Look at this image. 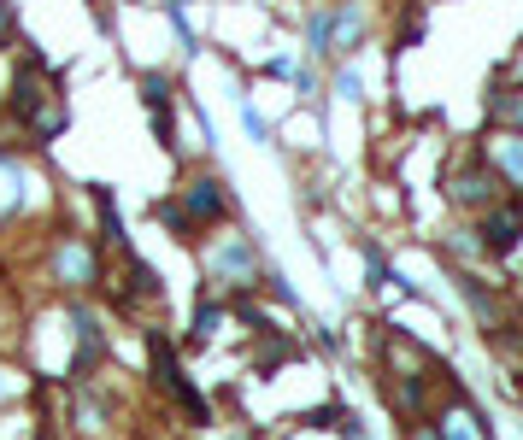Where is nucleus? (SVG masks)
Returning a JSON list of instances; mask_svg holds the SVG:
<instances>
[{
    "mask_svg": "<svg viewBox=\"0 0 523 440\" xmlns=\"http://www.w3.org/2000/svg\"><path fill=\"white\" fill-rule=\"evenodd\" d=\"M523 235V206H500L494 200L488 211H482V253H512Z\"/></svg>",
    "mask_w": 523,
    "mask_h": 440,
    "instance_id": "obj_1",
    "label": "nucleus"
},
{
    "mask_svg": "<svg viewBox=\"0 0 523 440\" xmlns=\"http://www.w3.org/2000/svg\"><path fill=\"white\" fill-rule=\"evenodd\" d=\"M453 200H459V206H470V211H488L494 200H500V176H494V171H465V176H453Z\"/></svg>",
    "mask_w": 523,
    "mask_h": 440,
    "instance_id": "obj_2",
    "label": "nucleus"
},
{
    "mask_svg": "<svg viewBox=\"0 0 523 440\" xmlns=\"http://www.w3.org/2000/svg\"><path fill=\"white\" fill-rule=\"evenodd\" d=\"M488 159H494L488 171L500 176V182H512V188H523V135H494Z\"/></svg>",
    "mask_w": 523,
    "mask_h": 440,
    "instance_id": "obj_3",
    "label": "nucleus"
},
{
    "mask_svg": "<svg viewBox=\"0 0 523 440\" xmlns=\"http://www.w3.org/2000/svg\"><path fill=\"white\" fill-rule=\"evenodd\" d=\"M218 276H230V282H253V253H247L242 241H230L218 253Z\"/></svg>",
    "mask_w": 523,
    "mask_h": 440,
    "instance_id": "obj_4",
    "label": "nucleus"
},
{
    "mask_svg": "<svg viewBox=\"0 0 523 440\" xmlns=\"http://www.w3.org/2000/svg\"><path fill=\"white\" fill-rule=\"evenodd\" d=\"M189 211H194V218H218V211H223L218 182H194V188H189Z\"/></svg>",
    "mask_w": 523,
    "mask_h": 440,
    "instance_id": "obj_5",
    "label": "nucleus"
},
{
    "mask_svg": "<svg viewBox=\"0 0 523 440\" xmlns=\"http://www.w3.org/2000/svg\"><path fill=\"white\" fill-rule=\"evenodd\" d=\"M18 188H24L18 165H12V159H0V218H6V211L18 206Z\"/></svg>",
    "mask_w": 523,
    "mask_h": 440,
    "instance_id": "obj_6",
    "label": "nucleus"
},
{
    "mask_svg": "<svg viewBox=\"0 0 523 440\" xmlns=\"http://www.w3.org/2000/svg\"><path fill=\"white\" fill-rule=\"evenodd\" d=\"M470 423H477L470 411H453V417H441V429H435V435H441V440H482Z\"/></svg>",
    "mask_w": 523,
    "mask_h": 440,
    "instance_id": "obj_7",
    "label": "nucleus"
},
{
    "mask_svg": "<svg viewBox=\"0 0 523 440\" xmlns=\"http://www.w3.org/2000/svg\"><path fill=\"white\" fill-rule=\"evenodd\" d=\"M306 42H312V54H330V12H312V24H306Z\"/></svg>",
    "mask_w": 523,
    "mask_h": 440,
    "instance_id": "obj_8",
    "label": "nucleus"
},
{
    "mask_svg": "<svg viewBox=\"0 0 523 440\" xmlns=\"http://www.w3.org/2000/svg\"><path fill=\"white\" fill-rule=\"evenodd\" d=\"M59 270H65L71 282H83V276H89V259H83L77 247H71V253H59Z\"/></svg>",
    "mask_w": 523,
    "mask_h": 440,
    "instance_id": "obj_9",
    "label": "nucleus"
},
{
    "mask_svg": "<svg viewBox=\"0 0 523 440\" xmlns=\"http://www.w3.org/2000/svg\"><path fill=\"white\" fill-rule=\"evenodd\" d=\"M242 123H247V135H253V142H265V118H259L253 106H242Z\"/></svg>",
    "mask_w": 523,
    "mask_h": 440,
    "instance_id": "obj_10",
    "label": "nucleus"
},
{
    "mask_svg": "<svg viewBox=\"0 0 523 440\" xmlns=\"http://www.w3.org/2000/svg\"><path fill=\"white\" fill-rule=\"evenodd\" d=\"M335 88H341L347 100H359V88H365V83H359V71H341V77H335Z\"/></svg>",
    "mask_w": 523,
    "mask_h": 440,
    "instance_id": "obj_11",
    "label": "nucleus"
},
{
    "mask_svg": "<svg viewBox=\"0 0 523 440\" xmlns=\"http://www.w3.org/2000/svg\"><path fill=\"white\" fill-rule=\"evenodd\" d=\"M0 30H12V6H6V0H0Z\"/></svg>",
    "mask_w": 523,
    "mask_h": 440,
    "instance_id": "obj_12",
    "label": "nucleus"
},
{
    "mask_svg": "<svg viewBox=\"0 0 523 440\" xmlns=\"http://www.w3.org/2000/svg\"><path fill=\"white\" fill-rule=\"evenodd\" d=\"M412 440H441V435H435V429H418V435H412Z\"/></svg>",
    "mask_w": 523,
    "mask_h": 440,
    "instance_id": "obj_13",
    "label": "nucleus"
},
{
    "mask_svg": "<svg viewBox=\"0 0 523 440\" xmlns=\"http://www.w3.org/2000/svg\"><path fill=\"white\" fill-rule=\"evenodd\" d=\"M512 112H518V123H523V94H518V100H512Z\"/></svg>",
    "mask_w": 523,
    "mask_h": 440,
    "instance_id": "obj_14",
    "label": "nucleus"
},
{
    "mask_svg": "<svg viewBox=\"0 0 523 440\" xmlns=\"http://www.w3.org/2000/svg\"><path fill=\"white\" fill-rule=\"evenodd\" d=\"M518 77H523V47H518Z\"/></svg>",
    "mask_w": 523,
    "mask_h": 440,
    "instance_id": "obj_15",
    "label": "nucleus"
},
{
    "mask_svg": "<svg viewBox=\"0 0 523 440\" xmlns=\"http://www.w3.org/2000/svg\"><path fill=\"white\" fill-rule=\"evenodd\" d=\"M0 399H6V376H0Z\"/></svg>",
    "mask_w": 523,
    "mask_h": 440,
    "instance_id": "obj_16",
    "label": "nucleus"
},
{
    "mask_svg": "<svg viewBox=\"0 0 523 440\" xmlns=\"http://www.w3.org/2000/svg\"><path fill=\"white\" fill-rule=\"evenodd\" d=\"M518 399H523V394H518Z\"/></svg>",
    "mask_w": 523,
    "mask_h": 440,
    "instance_id": "obj_17",
    "label": "nucleus"
}]
</instances>
